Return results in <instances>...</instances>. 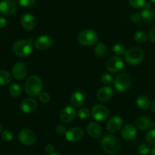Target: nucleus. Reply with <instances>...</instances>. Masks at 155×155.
Returning <instances> with one entry per match:
<instances>
[{
  "instance_id": "obj_20",
  "label": "nucleus",
  "mask_w": 155,
  "mask_h": 155,
  "mask_svg": "<svg viewBox=\"0 0 155 155\" xmlns=\"http://www.w3.org/2000/svg\"><path fill=\"white\" fill-rule=\"evenodd\" d=\"M113 89L108 86H102L97 92V98L100 101L105 102L107 101L113 95Z\"/></svg>"
},
{
  "instance_id": "obj_36",
  "label": "nucleus",
  "mask_w": 155,
  "mask_h": 155,
  "mask_svg": "<svg viewBox=\"0 0 155 155\" xmlns=\"http://www.w3.org/2000/svg\"><path fill=\"white\" fill-rule=\"evenodd\" d=\"M101 82H102V83L105 85H109L114 82L112 76L110 75V74H103L101 77Z\"/></svg>"
},
{
  "instance_id": "obj_47",
  "label": "nucleus",
  "mask_w": 155,
  "mask_h": 155,
  "mask_svg": "<svg viewBox=\"0 0 155 155\" xmlns=\"http://www.w3.org/2000/svg\"><path fill=\"white\" fill-rule=\"evenodd\" d=\"M1 130H2V126H1V124H0V132H1Z\"/></svg>"
},
{
  "instance_id": "obj_5",
  "label": "nucleus",
  "mask_w": 155,
  "mask_h": 155,
  "mask_svg": "<svg viewBox=\"0 0 155 155\" xmlns=\"http://www.w3.org/2000/svg\"><path fill=\"white\" fill-rule=\"evenodd\" d=\"M78 42L85 46L94 45L98 42V36L96 32L92 30H84L80 32L77 36Z\"/></svg>"
},
{
  "instance_id": "obj_29",
  "label": "nucleus",
  "mask_w": 155,
  "mask_h": 155,
  "mask_svg": "<svg viewBox=\"0 0 155 155\" xmlns=\"http://www.w3.org/2000/svg\"><path fill=\"white\" fill-rule=\"evenodd\" d=\"M112 50H113L114 53L117 56L123 55V54H125L126 51H127L125 46L121 43L114 44L112 47Z\"/></svg>"
},
{
  "instance_id": "obj_25",
  "label": "nucleus",
  "mask_w": 155,
  "mask_h": 155,
  "mask_svg": "<svg viewBox=\"0 0 155 155\" xmlns=\"http://www.w3.org/2000/svg\"><path fill=\"white\" fill-rule=\"evenodd\" d=\"M8 90L11 96L14 97V98H18V97L21 96V93H22V89H21V86L17 83H11Z\"/></svg>"
},
{
  "instance_id": "obj_2",
  "label": "nucleus",
  "mask_w": 155,
  "mask_h": 155,
  "mask_svg": "<svg viewBox=\"0 0 155 155\" xmlns=\"http://www.w3.org/2000/svg\"><path fill=\"white\" fill-rule=\"evenodd\" d=\"M101 145L104 152L108 154H116L120 150V142L116 136L107 135L101 139Z\"/></svg>"
},
{
  "instance_id": "obj_1",
  "label": "nucleus",
  "mask_w": 155,
  "mask_h": 155,
  "mask_svg": "<svg viewBox=\"0 0 155 155\" xmlns=\"http://www.w3.org/2000/svg\"><path fill=\"white\" fill-rule=\"evenodd\" d=\"M33 38L17 40L12 47L14 53L20 57H26L30 55L33 51Z\"/></svg>"
},
{
  "instance_id": "obj_28",
  "label": "nucleus",
  "mask_w": 155,
  "mask_h": 155,
  "mask_svg": "<svg viewBox=\"0 0 155 155\" xmlns=\"http://www.w3.org/2000/svg\"><path fill=\"white\" fill-rule=\"evenodd\" d=\"M134 39L136 42H139V43H143V42H146L148 39V35L146 34L145 32L139 30V31L135 33Z\"/></svg>"
},
{
  "instance_id": "obj_12",
  "label": "nucleus",
  "mask_w": 155,
  "mask_h": 155,
  "mask_svg": "<svg viewBox=\"0 0 155 155\" xmlns=\"http://www.w3.org/2000/svg\"><path fill=\"white\" fill-rule=\"evenodd\" d=\"M84 136L83 130L80 127H73L67 130L65 133V138L68 141L72 142H77L81 140Z\"/></svg>"
},
{
  "instance_id": "obj_14",
  "label": "nucleus",
  "mask_w": 155,
  "mask_h": 155,
  "mask_svg": "<svg viewBox=\"0 0 155 155\" xmlns=\"http://www.w3.org/2000/svg\"><path fill=\"white\" fill-rule=\"evenodd\" d=\"M27 74V65L24 62H18L14 65L12 68V75L15 79L21 80L26 77Z\"/></svg>"
},
{
  "instance_id": "obj_11",
  "label": "nucleus",
  "mask_w": 155,
  "mask_h": 155,
  "mask_svg": "<svg viewBox=\"0 0 155 155\" xmlns=\"http://www.w3.org/2000/svg\"><path fill=\"white\" fill-rule=\"evenodd\" d=\"M76 115H77V111L74 107L71 106H67L61 110L59 117L62 122L65 124H69L75 119Z\"/></svg>"
},
{
  "instance_id": "obj_31",
  "label": "nucleus",
  "mask_w": 155,
  "mask_h": 155,
  "mask_svg": "<svg viewBox=\"0 0 155 155\" xmlns=\"http://www.w3.org/2000/svg\"><path fill=\"white\" fill-rule=\"evenodd\" d=\"M90 114L91 112L88 108H81L78 110V112H77L78 117L82 120L88 119V118L90 117Z\"/></svg>"
},
{
  "instance_id": "obj_8",
  "label": "nucleus",
  "mask_w": 155,
  "mask_h": 155,
  "mask_svg": "<svg viewBox=\"0 0 155 155\" xmlns=\"http://www.w3.org/2000/svg\"><path fill=\"white\" fill-rule=\"evenodd\" d=\"M94 119L98 122H103L107 119L109 116V110L104 105L101 104L93 106L91 111Z\"/></svg>"
},
{
  "instance_id": "obj_40",
  "label": "nucleus",
  "mask_w": 155,
  "mask_h": 155,
  "mask_svg": "<svg viewBox=\"0 0 155 155\" xmlns=\"http://www.w3.org/2000/svg\"><path fill=\"white\" fill-rule=\"evenodd\" d=\"M54 148L51 144H47L45 147V151L47 153V154H52L54 152Z\"/></svg>"
},
{
  "instance_id": "obj_23",
  "label": "nucleus",
  "mask_w": 155,
  "mask_h": 155,
  "mask_svg": "<svg viewBox=\"0 0 155 155\" xmlns=\"http://www.w3.org/2000/svg\"><path fill=\"white\" fill-rule=\"evenodd\" d=\"M150 100L146 95H141L136 98V105L139 109L142 110H146L150 107Z\"/></svg>"
},
{
  "instance_id": "obj_9",
  "label": "nucleus",
  "mask_w": 155,
  "mask_h": 155,
  "mask_svg": "<svg viewBox=\"0 0 155 155\" xmlns=\"http://www.w3.org/2000/svg\"><path fill=\"white\" fill-rule=\"evenodd\" d=\"M18 10V5L15 0H2L0 2V13L4 16H12Z\"/></svg>"
},
{
  "instance_id": "obj_19",
  "label": "nucleus",
  "mask_w": 155,
  "mask_h": 155,
  "mask_svg": "<svg viewBox=\"0 0 155 155\" xmlns=\"http://www.w3.org/2000/svg\"><path fill=\"white\" fill-rule=\"evenodd\" d=\"M137 130L132 124H127L121 130V136L126 141H131L136 138Z\"/></svg>"
},
{
  "instance_id": "obj_37",
  "label": "nucleus",
  "mask_w": 155,
  "mask_h": 155,
  "mask_svg": "<svg viewBox=\"0 0 155 155\" xmlns=\"http://www.w3.org/2000/svg\"><path fill=\"white\" fill-rule=\"evenodd\" d=\"M39 101H41V102L43 103V104H46V103L49 102L50 101L49 94L45 92H42L39 95Z\"/></svg>"
},
{
  "instance_id": "obj_6",
  "label": "nucleus",
  "mask_w": 155,
  "mask_h": 155,
  "mask_svg": "<svg viewBox=\"0 0 155 155\" xmlns=\"http://www.w3.org/2000/svg\"><path fill=\"white\" fill-rule=\"evenodd\" d=\"M132 78L127 73L120 74L114 80V86L118 92H124L128 90L131 86Z\"/></svg>"
},
{
  "instance_id": "obj_7",
  "label": "nucleus",
  "mask_w": 155,
  "mask_h": 155,
  "mask_svg": "<svg viewBox=\"0 0 155 155\" xmlns=\"http://www.w3.org/2000/svg\"><path fill=\"white\" fill-rule=\"evenodd\" d=\"M19 141L24 145H33L36 142V136L34 132L30 129H23L18 133Z\"/></svg>"
},
{
  "instance_id": "obj_43",
  "label": "nucleus",
  "mask_w": 155,
  "mask_h": 155,
  "mask_svg": "<svg viewBox=\"0 0 155 155\" xmlns=\"http://www.w3.org/2000/svg\"><path fill=\"white\" fill-rule=\"evenodd\" d=\"M151 110L155 114V101H153V103L151 104Z\"/></svg>"
},
{
  "instance_id": "obj_4",
  "label": "nucleus",
  "mask_w": 155,
  "mask_h": 155,
  "mask_svg": "<svg viewBox=\"0 0 155 155\" xmlns=\"http://www.w3.org/2000/svg\"><path fill=\"white\" fill-rule=\"evenodd\" d=\"M145 58V53L139 47H132L127 49L124 54L126 61L130 65L139 64Z\"/></svg>"
},
{
  "instance_id": "obj_3",
  "label": "nucleus",
  "mask_w": 155,
  "mask_h": 155,
  "mask_svg": "<svg viewBox=\"0 0 155 155\" xmlns=\"http://www.w3.org/2000/svg\"><path fill=\"white\" fill-rule=\"evenodd\" d=\"M25 91L30 96H39L42 92V83L40 77L37 75H32L29 77L25 83Z\"/></svg>"
},
{
  "instance_id": "obj_27",
  "label": "nucleus",
  "mask_w": 155,
  "mask_h": 155,
  "mask_svg": "<svg viewBox=\"0 0 155 155\" xmlns=\"http://www.w3.org/2000/svg\"><path fill=\"white\" fill-rule=\"evenodd\" d=\"M95 53L98 57H104L107 53V46L103 42L98 43L95 47Z\"/></svg>"
},
{
  "instance_id": "obj_22",
  "label": "nucleus",
  "mask_w": 155,
  "mask_h": 155,
  "mask_svg": "<svg viewBox=\"0 0 155 155\" xmlns=\"http://www.w3.org/2000/svg\"><path fill=\"white\" fill-rule=\"evenodd\" d=\"M88 134L93 139H98L102 134V128L96 122H91L87 127Z\"/></svg>"
},
{
  "instance_id": "obj_42",
  "label": "nucleus",
  "mask_w": 155,
  "mask_h": 155,
  "mask_svg": "<svg viewBox=\"0 0 155 155\" xmlns=\"http://www.w3.org/2000/svg\"><path fill=\"white\" fill-rule=\"evenodd\" d=\"M7 24V20L3 17H0V28H3Z\"/></svg>"
},
{
  "instance_id": "obj_32",
  "label": "nucleus",
  "mask_w": 155,
  "mask_h": 155,
  "mask_svg": "<svg viewBox=\"0 0 155 155\" xmlns=\"http://www.w3.org/2000/svg\"><path fill=\"white\" fill-rule=\"evenodd\" d=\"M129 2L135 8H144L146 0H129Z\"/></svg>"
},
{
  "instance_id": "obj_44",
  "label": "nucleus",
  "mask_w": 155,
  "mask_h": 155,
  "mask_svg": "<svg viewBox=\"0 0 155 155\" xmlns=\"http://www.w3.org/2000/svg\"><path fill=\"white\" fill-rule=\"evenodd\" d=\"M151 155H155V148H154L151 151Z\"/></svg>"
},
{
  "instance_id": "obj_13",
  "label": "nucleus",
  "mask_w": 155,
  "mask_h": 155,
  "mask_svg": "<svg viewBox=\"0 0 155 155\" xmlns=\"http://www.w3.org/2000/svg\"><path fill=\"white\" fill-rule=\"evenodd\" d=\"M21 25L25 30L30 31L33 30L36 26V20L32 14L26 13L21 17Z\"/></svg>"
},
{
  "instance_id": "obj_33",
  "label": "nucleus",
  "mask_w": 155,
  "mask_h": 155,
  "mask_svg": "<svg viewBox=\"0 0 155 155\" xmlns=\"http://www.w3.org/2000/svg\"><path fill=\"white\" fill-rule=\"evenodd\" d=\"M2 138L4 141L5 142H11V141L13 140L14 139V134L12 131L8 130H4L2 132Z\"/></svg>"
},
{
  "instance_id": "obj_21",
  "label": "nucleus",
  "mask_w": 155,
  "mask_h": 155,
  "mask_svg": "<svg viewBox=\"0 0 155 155\" xmlns=\"http://www.w3.org/2000/svg\"><path fill=\"white\" fill-rule=\"evenodd\" d=\"M85 100H86L85 95L81 91H76V92H74L71 95V98H70L71 104L75 107H79L83 106V104L85 103Z\"/></svg>"
},
{
  "instance_id": "obj_45",
  "label": "nucleus",
  "mask_w": 155,
  "mask_h": 155,
  "mask_svg": "<svg viewBox=\"0 0 155 155\" xmlns=\"http://www.w3.org/2000/svg\"><path fill=\"white\" fill-rule=\"evenodd\" d=\"M50 155H61V154H54V153H52V154H51Z\"/></svg>"
},
{
  "instance_id": "obj_16",
  "label": "nucleus",
  "mask_w": 155,
  "mask_h": 155,
  "mask_svg": "<svg viewBox=\"0 0 155 155\" xmlns=\"http://www.w3.org/2000/svg\"><path fill=\"white\" fill-rule=\"evenodd\" d=\"M123 126V120L120 117L115 116L110 118L107 123L106 128L110 133H117Z\"/></svg>"
},
{
  "instance_id": "obj_15",
  "label": "nucleus",
  "mask_w": 155,
  "mask_h": 155,
  "mask_svg": "<svg viewBox=\"0 0 155 155\" xmlns=\"http://www.w3.org/2000/svg\"><path fill=\"white\" fill-rule=\"evenodd\" d=\"M37 101L33 98H27L23 100L21 103V109L22 112L27 114H30L34 112L37 107Z\"/></svg>"
},
{
  "instance_id": "obj_41",
  "label": "nucleus",
  "mask_w": 155,
  "mask_h": 155,
  "mask_svg": "<svg viewBox=\"0 0 155 155\" xmlns=\"http://www.w3.org/2000/svg\"><path fill=\"white\" fill-rule=\"evenodd\" d=\"M149 39L151 42H155V26L152 27L149 33Z\"/></svg>"
},
{
  "instance_id": "obj_38",
  "label": "nucleus",
  "mask_w": 155,
  "mask_h": 155,
  "mask_svg": "<svg viewBox=\"0 0 155 155\" xmlns=\"http://www.w3.org/2000/svg\"><path fill=\"white\" fill-rule=\"evenodd\" d=\"M55 131L58 134L64 135L66 133L67 130L66 127H65L64 126L62 125V124H58V125H57V127H55Z\"/></svg>"
},
{
  "instance_id": "obj_46",
  "label": "nucleus",
  "mask_w": 155,
  "mask_h": 155,
  "mask_svg": "<svg viewBox=\"0 0 155 155\" xmlns=\"http://www.w3.org/2000/svg\"><path fill=\"white\" fill-rule=\"evenodd\" d=\"M150 1H151L152 3H155V0H150Z\"/></svg>"
},
{
  "instance_id": "obj_10",
  "label": "nucleus",
  "mask_w": 155,
  "mask_h": 155,
  "mask_svg": "<svg viewBox=\"0 0 155 155\" xmlns=\"http://www.w3.org/2000/svg\"><path fill=\"white\" fill-rule=\"evenodd\" d=\"M124 62L119 56H113L108 59L106 64V68L110 73H117L124 68Z\"/></svg>"
},
{
  "instance_id": "obj_26",
  "label": "nucleus",
  "mask_w": 155,
  "mask_h": 155,
  "mask_svg": "<svg viewBox=\"0 0 155 155\" xmlns=\"http://www.w3.org/2000/svg\"><path fill=\"white\" fill-rule=\"evenodd\" d=\"M12 75L5 70H0V86H5L12 81Z\"/></svg>"
},
{
  "instance_id": "obj_39",
  "label": "nucleus",
  "mask_w": 155,
  "mask_h": 155,
  "mask_svg": "<svg viewBox=\"0 0 155 155\" xmlns=\"http://www.w3.org/2000/svg\"><path fill=\"white\" fill-rule=\"evenodd\" d=\"M141 19H142L141 15H139L138 13L133 14V15H131V17H130V20H131L132 22L134 23V24H137V23H139Z\"/></svg>"
},
{
  "instance_id": "obj_18",
  "label": "nucleus",
  "mask_w": 155,
  "mask_h": 155,
  "mask_svg": "<svg viewBox=\"0 0 155 155\" xmlns=\"http://www.w3.org/2000/svg\"><path fill=\"white\" fill-rule=\"evenodd\" d=\"M140 15L144 22L149 23L154 20L155 12L154 9L151 8V5L149 3L146 2L145 6H144V9L141 12Z\"/></svg>"
},
{
  "instance_id": "obj_24",
  "label": "nucleus",
  "mask_w": 155,
  "mask_h": 155,
  "mask_svg": "<svg viewBox=\"0 0 155 155\" xmlns=\"http://www.w3.org/2000/svg\"><path fill=\"white\" fill-rule=\"evenodd\" d=\"M151 121L148 117L145 116L139 117L136 120V125L137 128H139L141 130H148L149 127H151Z\"/></svg>"
},
{
  "instance_id": "obj_34",
  "label": "nucleus",
  "mask_w": 155,
  "mask_h": 155,
  "mask_svg": "<svg viewBox=\"0 0 155 155\" xmlns=\"http://www.w3.org/2000/svg\"><path fill=\"white\" fill-rule=\"evenodd\" d=\"M138 151L142 155H147L150 153L151 151V148H150L149 145H146V144H141L138 148Z\"/></svg>"
},
{
  "instance_id": "obj_17",
  "label": "nucleus",
  "mask_w": 155,
  "mask_h": 155,
  "mask_svg": "<svg viewBox=\"0 0 155 155\" xmlns=\"http://www.w3.org/2000/svg\"><path fill=\"white\" fill-rule=\"evenodd\" d=\"M34 45L37 49H48L52 45V39L49 36L42 35V36H40L35 40Z\"/></svg>"
},
{
  "instance_id": "obj_35",
  "label": "nucleus",
  "mask_w": 155,
  "mask_h": 155,
  "mask_svg": "<svg viewBox=\"0 0 155 155\" xmlns=\"http://www.w3.org/2000/svg\"><path fill=\"white\" fill-rule=\"evenodd\" d=\"M18 4L24 8L32 7L36 2V0H18Z\"/></svg>"
},
{
  "instance_id": "obj_30",
  "label": "nucleus",
  "mask_w": 155,
  "mask_h": 155,
  "mask_svg": "<svg viewBox=\"0 0 155 155\" xmlns=\"http://www.w3.org/2000/svg\"><path fill=\"white\" fill-rule=\"evenodd\" d=\"M145 140H146L147 143L149 145H155V129L151 130L147 133L146 136H145Z\"/></svg>"
}]
</instances>
